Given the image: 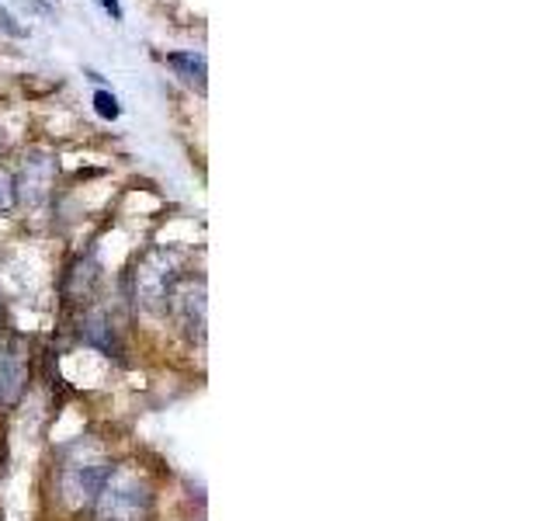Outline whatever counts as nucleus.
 Returning a JSON list of instances; mask_svg holds the SVG:
<instances>
[{
    "mask_svg": "<svg viewBox=\"0 0 555 521\" xmlns=\"http://www.w3.org/2000/svg\"><path fill=\"white\" fill-rule=\"evenodd\" d=\"M0 28H4L8 35H14V39H25V35H28V31H25L22 25H14V17H11V14H8L4 8H0Z\"/></svg>",
    "mask_w": 555,
    "mask_h": 521,
    "instance_id": "9d476101",
    "label": "nucleus"
},
{
    "mask_svg": "<svg viewBox=\"0 0 555 521\" xmlns=\"http://www.w3.org/2000/svg\"><path fill=\"white\" fill-rule=\"evenodd\" d=\"M101 8L108 11V14L115 17V22H118V17H121V8H118V0H101Z\"/></svg>",
    "mask_w": 555,
    "mask_h": 521,
    "instance_id": "9b49d317",
    "label": "nucleus"
},
{
    "mask_svg": "<svg viewBox=\"0 0 555 521\" xmlns=\"http://www.w3.org/2000/svg\"><path fill=\"white\" fill-rule=\"evenodd\" d=\"M173 313L181 317V327L188 330V334H198V338H205V309H208V303H205V282L198 278V282H178V289L170 292V303H167Z\"/></svg>",
    "mask_w": 555,
    "mask_h": 521,
    "instance_id": "39448f33",
    "label": "nucleus"
},
{
    "mask_svg": "<svg viewBox=\"0 0 555 521\" xmlns=\"http://www.w3.org/2000/svg\"><path fill=\"white\" fill-rule=\"evenodd\" d=\"M94 109H98V115H101V118H118V115H121L118 98H115V94H108V91H98V94H94Z\"/></svg>",
    "mask_w": 555,
    "mask_h": 521,
    "instance_id": "0eeeda50",
    "label": "nucleus"
},
{
    "mask_svg": "<svg viewBox=\"0 0 555 521\" xmlns=\"http://www.w3.org/2000/svg\"><path fill=\"white\" fill-rule=\"evenodd\" d=\"M14 205V178L8 170H0V213H8Z\"/></svg>",
    "mask_w": 555,
    "mask_h": 521,
    "instance_id": "6e6552de",
    "label": "nucleus"
},
{
    "mask_svg": "<svg viewBox=\"0 0 555 521\" xmlns=\"http://www.w3.org/2000/svg\"><path fill=\"white\" fill-rule=\"evenodd\" d=\"M14 379V365H11V355L0 347V396H4V390H8V382Z\"/></svg>",
    "mask_w": 555,
    "mask_h": 521,
    "instance_id": "1a4fd4ad",
    "label": "nucleus"
},
{
    "mask_svg": "<svg viewBox=\"0 0 555 521\" xmlns=\"http://www.w3.org/2000/svg\"><path fill=\"white\" fill-rule=\"evenodd\" d=\"M153 511V491L135 469H112L94 497L98 521H146Z\"/></svg>",
    "mask_w": 555,
    "mask_h": 521,
    "instance_id": "f257e3e1",
    "label": "nucleus"
},
{
    "mask_svg": "<svg viewBox=\"0 0 555 521\" xmlns=\"http://www.w3.org/2000/svg\"><path fill=\"white\" fill-rule=\"evenodd\" d=\"M108 473H112V462L104 459L98 448L77 445L66 456L63 473H60V486H63L66 504H74V508L94 504V497H98V491L104 486V480H108Z\"/></svg>",
    "mask_w": 555,
    "mask_h": 521,
    "instance_id": "7ed1b4c3",
    "label": "nucleus"
},
{
    "mask_svg": "<svg viewBox=\"0 0 555 521\" xmlns=\"http://www.w3.org/2000/svg\"><path fill=\"white\" fill-rule=\"evenodd\" d=\"M167 66L178 69L181 80L195 84L198 91H205V56H198V52H170Z\"/></svg>",
    "mask_w": 555,
    "mask_h": 521,
    "instance_id": "423d86ee",
    "label": "nucleus"
},
{
    "mask_svg": "<svg viewBox=\"0 0 555 521\" xmlns=\"http://www.w3.org/2000/svg\"><path fill=\"white\" fill-rule=\"evenodd\" d=\"M181 268H184V254L173 247H153L139 257V265L132 268V295L135 303L160 313L170 303V292L181 282Z\"/></svg>",
    "mask_w": 555,
    "mask_h": 521,
    "instance_id": "f03ea898",
    "label": "nucleus"
},
{
    "mask_svg": "<svg viewBox=\"0 0 555 521\" xmlns=\"http://www.w3.org/2000/svg\"><path fill=\"white\" fill-rule=\"evenodd\" d=\"M52 181H56V161L49 153L25 156V164L14 178V202H22L28 208L46 205L52 195Z\"/></svg>",
    "mask_w": 555,
    "mask_h": 521,
    "instance_id": "20e7f679",
    "label": "nucleus"
},
{
    "mask_svg": "<svg viewBox=\"0 0 555 521\" xmlns=\"http://www.w3.org/2000/svg\"><path fill=\"white\" fill-rule=\"evenodd\" d=\"M4 143H8V139H4V132H0V150H4Z\"/></svg>",
    "mask_w": 555,
    "mask_h": 521,
    "instance_id": "f8f14e48",
    "label": "nucleus"
}]
</instances>
